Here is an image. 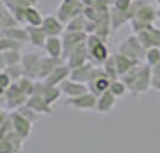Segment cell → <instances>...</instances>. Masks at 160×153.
Here are the masks:
<instances>
[{
  "instance_id": "obj_1",
  "label": "cell",
  "mask_w": 160,
  "mask_h": 153,
  "mask_svg": "<svg viewBox=\"0 0 160 153\" xmlns=\"http://www.w3.org/2000/svg\"><path fill=\"white\" fill-rule=\"evenodd\" d=\"M121 79L126 83L128 92H131L133 95H140L146 94L149 88H151V81H153V69L148 63L142 65L138 63L137 67H133L131 70L121 76Z\"/></svg>"
},
{
  "instance_id": "obj_2",
  "label": "cell",
  "mask_w": 160,
  "mask_h": 153,
  "mask_svg": "<svg viewBox=\"0 0 160 153\" xmlns=\"http://www.w3.org/2000/svg\"><path fill=\"white\" fill-rule=\"evenodd\" d=\"M34 81L36 79H31L27 76H23L22 79L11 83V87L6 90V95H4V99H6V108H8L9 112L18 110L20 106H23V105L27 103L29 95L34 94Z\"/></svg>"
},
{
  "instance_id": "obj_3",
  "label": "cell",
  "mask_w": 160,
  "mask_h": 153,
  "mask_svg": "<svg viewBox=\"0 0 160 153\" xmlns=\"http://www.w3.org/2000/svg\"><path fill=\"white\" fill-rule=\"evenodd\" d=\"M104 42H106V40H102V38L97 36V34H88V38H87L88 58H90V61L95 63V65H102V63L110 58L108 47H106Z\"/></svg>"
},
{
  "instance_id": "obj_4",
  "label": "cell",
  "mask_w": 160,
  "mask_h": 153,
  "mask_svg": "<svg viewBox=\"0 0 160 153\" xmlns=\"http://www.w3.org/2000/svg\"><path fill=\"white\" fill-rule=\"evenodd\" d=\"M83 11H85V4L81 0H61L56 9V16L63 23H68L72 18L83 15Z\"/></svg>"
},
{
  "instance_id": "obj_5",
  "label": "cell",
  "mask_w": 160,
  "mask_h": 153,
  "mask_svg": "<svg viewBox=\"0 0 160 153\" xmlns=\"http://www.w3.org/2000/svg\"><path fill=\"white\" fill-rule=\"evenodd\" d=\"M88 90L90 92H94L95 95H101L102 92H106V90H110V85H112V79H110L108 76L104 74V69H99V67H95L92 69V72H90V76H88Z\"/></svg>"
},
{
  "instance_id": "obj_6",
  "label": "cell",
  "mask_w": 160,
  "mask_h": 153,
  "mask_svg": "<svg viewBox=\"0 0 160 153\" xmlns=\"http://www.w3.org/2000/svg\"><path fill=\"white\" fill-rule=\"evenodd\" d=\"M146 51H148V49L142 45V42L138 40L137 34L128 36L126 40H122V43L119 45V52H122V54H126V56H130V58H133V59H137V61L146 59Z\"/></svg>"
},
{
  "instance_id": "obj_7",
  "label": "cell",
  "mask_w": 160,
  "mask_h": 153,
  "mask_svg": "<svg viewBox=\"0 0 160 153\" xmlns=\"http://www.w3.org/2000/svg\"><path fill=\"white\" fill-rule=\"evenodd\" d=\"M34 94H38L42 99H45L49 105H54V103H58L61 99L63 92L56 85H49V83H45L42 79H36L34 81Z\"/></svg>"
},
{
  "instance_id": "obj_8",
  "label": "cell",
  "mask_w": 160,
  "mask_h": 153,
  "mask_svg": "<svg viewBox=\"0 0 160 153\" xmlns=\"http://www.w3.org/2000/svg\"><path fill=\"white\" fill-rule=\"evenodd\" d=\"M88 34L85 31H65L61 34V40H63V59L68 56V52L74 51L76 47L87 43Z\"/></svg>"
},
{
  "instance_id": "obj_9",
  "label": "cell",
  "mask_w": 160,
  "mask_h": 153,
  "mask_svg": "<svg viewBox=\"0 0 160 153\" xmlns=\"http://www.w3.org/2000/svg\"><path fill=\"white\" fill-rule=\"evenodd\" d=\"M9 117H11V123H13V130H15L23 140H27V139L31 137V133H32V124L34 123H32L31 119H27L25 115H22L18 110H13V112L9 114Z\"/></svg>"
},
{
  "instance_id": "obj_10",
  "label": "cell",
  "mask_w": 160,
  "mask_h": 153,
  "mask_svg": "<svg viewBox=\"0 0 160 153\" xmlns=\"http://www.w3.org/2000/svg\"><path fill=\"white\" fill-rule=\"evenodd\" d=\"M67 106H72L78 110H95L97 106V95L94 92H85V94L78 95V97H68L65 101Z\"/></svg>"
},
{
  "instance_id": "obj_11",
  "label": "cell",
  "mask_w": 160,
  "mask_h": 153,
  "mask_svg": "<svg viewBox=\"0 0 160 153\" xmlns=\"http://www.w3.org/2000/svg\"><path fill=\"white\" fill-rule=\"evenodd\" d=\"M40 61L42 56L36 52H27L22 56V69H23V76H27L31 79H38L40 76Z\"/></svg>"
},
{
  "instance_id": "obj_12",
  "label": "cell",
  "mask_w": 160,
  "mask_h": 153,
  "mask_svg": "<svg viewBox=\"0 0 160 153\" xmlns=\"http://www.w3.org/2000/svg\"><path fill=\"white\" fill-rule=\"evenodd\" d=\"M138 36V40L142 42L146 49H151V47H160V29H157L153 23H149L148 27H144L142 31L135 33Z\"/></svg>"
},
{
  "instance_id": "obj_13",
  "label": "cell",
  "mask_w": 160,
  "mask_h": 153,
  "mask_svg": "<svg viewBox=\"0 0 160 153\" xmlns=\"http://www.w3.org/2000/svg\"><path fill=\"white\" fill-rule=\"evenodd\" d=\"M67 65L70 67V69H76V67H81L85 65L87 61H90L88 58V49H87V43L79 45V47H76L74 51L68 52V56L65 58Z\"/></svg>"
},
{
  "instance_id": "obj_14",
  "label": "cell",
  "mask_w": 160,
  "mask_h": 153,
  "mask_svg": "<svg viewBox=\"0 0 160 153\" xmlns=\"http://www.w3.org/2000/svg\"><path fill=\"white\" fill-rule=\"evenodd\" d=\"M42 27H43V31L47 33V36H61V34L65 33V23L61 22L56 15L43 16Z\"/></svg>"
},
{
  "instance_id": "obj_15",
  "label": "cell",
  "mask_w": 160,
  "mask_h": 153,
  "mask_svg": "<svg viewBox=\"0 0 160 153\" xmlns=\"http://www.w3.org/2000/svg\"><path fill=\"white\" fill-rule=\"evenodd\" d=\"M59 88H61L63 95H67V97H78V95L88 92V85H87V83L70 79V78H68L67 81H63V83L59 85Z\"/></svg>"
},
{
  "instance_id": "obj_16",
  "label": "cell",
  "mask_w": 160,
  "mask_h": 153,
  "mask_svg": "<svg viewBox=\"0 0 160 153\" xmlns=\"http://www.w3.org/2000/svg\"><path fill=\"white\" fill-rule=\"evenodd\" d=\"M27 29V34H29V43L36 49H43L45 42H47V33L43 31L42 25H25Z\"/></svg>"
},
{
  "instance_id": "obj_17",
  "label": "cell",
  "mask_w": 160,
  "mask_h": 153,
  "mask_svg": "<svg viewBox=\"0 0 160 153\" xmlns=\"http://www.w3.org/2000/svg\"><path fill=\"white\" fill-rule=\"evenodd\" d=\"M70 78V67L67 65V63H61L59 67H56L54 70H52L45 79H42V81H45V83H49V85H56V87H59L63 81H67Z\"/></svg>"
},
{
  "instance_id": "obj_18",
  "label": "cell",
  "mask_w": 160,
  "mask_h": 153,
  "mask_svg": "<svg viewBox=\"0 0 160 153\" xmlns=\"http://www.w3.org/2000/svg\"><path fill=\"white\" fill-rule=\"evenodd\" d=\"M25 105L31 106L38 115H51V114H52V105H49V103L45 101V99H42L38 94L29 95V99H27Z\"/></svg>"
},
{
  "instance_id": "obj_19",
  "label": "cell",
  "mask_w": 160,
  "mask_h": 153,
  "mask_svg": "<svg viewBox=\"0 0 160 153\" xmlns=\"http://www.w3.org/2000/svg\"><path fill=\"white\" fill-rule=\"evenodd\" d=\"M63 63V58H54V56H42V61H40V76H38V79H45L49 74L59 67Z\"/></svg>"
},
{
  "instance_id": "obj_20",
  "label": "cell",
  "mask_w": 160,
  "mask_h": 153,
  "mask_svg": "<svg viewBox=\"0 0 160 153\" xmlns=\"http://www.w3.org/2000/svg\"><path fill=\"white\" fill-rule=\"evenodd\" d=\"M0 34L11 38V40H16V42H22V43H29L27 29H25V27H20V23H18V25H11V27L0 29Z\"/></svg>"
},
{
  "instance_id": "obj_21",
  "label": "cell",
  "mask_w": 160,
  "mask_h": 153,
  "mask_svg": "<svg viewBox=\"0 0 160 153\" xmlns=\"http://www.w3.org/2000/svg\"><path fill=\"white\" fill-rule=\"evenodd\" d=\"M117 105V97L110 90H106V92H102L101 95H97V106H95V110L99 112V114H108V112H112L113 110V106Z\"/></svg>"
},
{
  "instance_id": "obj_22",
  "label": "cell",
  "mask_w": 160,
  "mask_h": 153,
  "mask_svg": "<svg viewBox=\"0 0 160 153\" xmlns=\"http://www.w3.org/2000/svg\"><path fill=\"white\" fill-rule=\"evenodd\" d=\"M158 18V9H155L151 4H140L137 15H135V20L142 23H153Z\"/></svg>"
},
{
  "instance_id": "obj_23",
  "label": "cell",
  "mask_w": 160,
  "mask_h": 153,
  "mask_svg": "<svg viewBox=\"0 0 160 153\" xmlns=\"http://www.w3.org/2000/svg\"><path fill=\"white\" fill-rule=\"evenodd\" d=\"M113 58H115V65H117L119 76H124V74L128 72V70H131L133 67H137L138 63H142V61H137V59L130 58V56H126V54H122V52H117Z\"/></svg>"
},
{
  "instance_id": "obj_24",
  "label": "cell",
  "mask_w": 160,
  "mask_h": 153,
  "mask_svg": "<svg viewBox=\"0 0 160 153\" xmlns=\"http://www.w3.org/2000/svg\"><path fill=\"white\" fill-rule=\"evenodd\" d=\"M43 51L47 52L49 56L63 58V40H61V36H49L47 42H45Z\"/></svg>"
},
{
  "instance_id": "obj_25",
  "label": "cell",
  "mask_w": 160,
  "mask_h": 153,
  "mask_svg": "<svg viewBox=\"0 0 160 153\" xmlns=\"http://www.w3.org/2000/svg\"><path fill=\"white\" fill-rule=\"evenodd\" d=\"M130 22V16L124 9H119L115 6H112V31L122 29L126 23Z\"/></svg>"
},
{
  "instance_id": "obj_26",
  "label": "cell",
  "mask_w": 160,
  "mask_h": 153,
  "mask_svg": "<svg viewBox=\"0 0 160 153\" xmlns=\"http://www.w3.org/2000/svg\"><path fill=\"white\" fill-rule=\"evenodd\" d=\"M95 63L92 61H87L85 65L81 67H76V69H70V79H76V81H81V83H87L88 81V76L92 72Z\"/></svg>"
},
{
  "instance_id": "obj_27",
  "label": "cell",
  "mask_w": 160,
  "mask_h": 153,
  "mask_svg": "<svg viewBox=\"0 0 160 153\" xmlns=\"http://www.w3.org/2000/svg\"><path fill=\"white\" fill-rule=\"evenodd\" d=\"M43 16L36 9V6H27L23 11V23L25 25H42Z\"/></svg>"
},
{
  "instance_id": "obj_28",
  "label": "cell",
  "mask_w": 160,
  "mask_h": 153,
  "mask_svg": "<svg viewBox=\"0 0 160 153\" xmlns=\"http://www.w3.org/2000/svg\"><path fill=\"white\" fill-rule=\"evenodd\" d=\"M23 45L25 43H22V42H16V40H11V38L0 34V51L2 52H6V51H22Z\"/></svg>"
},
{
  "instance_id": "obj_29",
  "label": "cell",
  "mask_w": 160,
  "mask_h": 153,
  "mask_svg": "<svg viewBox=\"0 0 160 153\" xmlns=\"http://www.w3.org/2000/svg\"><path fill=\"white\" fill-rule=\"evenodd\" d=\"M87 16L85 15H79L72 18L68 23H65V31H85L87 29Z\"/></svg>"
},
{
  "instance_id": "obj_30",
  "label": "cell",
  "mask_w": 160,
  "mask_h": 153,
  "mask_svg": "<svg viewBox=\"0 0 160 153\" xmlns=\"http://www.w3.org/2000/svg\"><path fill=\"white\" fill-rule=\"evenodd\" d=\"M101 67L104 69V74H106V76H108L112 81L121 78V76H119V72H117V65H115V58H113V56H110V58L106 59V61H104Z\"/></svg>"
},
{
  "instance_id": "obj_31",
  "label": "cell",
  "mask_w": 160,
  "mask_h": 153,
  "mask_svg": "<svg viewBox=\"0 0 160 153\" xmlns=\"http://www.w3.org/2000/svg\"><path fill=\"white\" fill-rule=\"evenodd\" d=\"M110 92H112V94H113L117 99H119V97L126 95V92H128V87H126V83H124L121 78H119V79H113V81H112V85H110Z\"/></svg>"
},
{
  "instance_id": "obj_32",
  "label": "cell",
  "mask_w": 160,
  "mask_h": 153,
  "mask_svg": "<svg viewBox=\"0 0 160 153\" xmlns=\"http://www.w3.org/2000/svg\"><path fill=\"white\" fill-rule=\"evenodd\" d=\"M160 61V47H151L146 51V63L149 67H155Z\"/></svg>"
},
{
  "instance_id": "obj_33",
  "label": "cell",
  "mask_w": 160,
  "mask_h": 153,
  "mask_svg": "<svg viewBox=\"0 0 160 153\" xmlns=\"http://www.w3.org/2000/svg\"><path fill=\"white\" fill-rule=\"evenodd\" d=\"M6 72L9 74V78L13 81H18L23 78V69H22V63H16V65H8L4 69Z\"/></svg>"
},
{
  "instance_id": "obj_34",
  "label": "cell",
  "mask_w": 160,
  "mask_h": 153,
  "mask_svg": "<svg viewBox=\"0 0 160 153\" xmlns=\"http://www.w3.org/2000/svg\"><path fill=\"white\" fill-rule=\"evenodd\" d=\"M22 52L20 51H6L4 52V59H6V67L8 65H16L22 63Z\"/></svg>"
},
{
  "instance_id": "obj_35",
  "label": "cell",
  "mask_w": 160,
  "mask_h": 153,
  "mask_svg": "<svg viewBox=\"0 0 160 153\" xmlns=\"http://www.w3.org/2000/svg\"><path fill=\"white\" fill-rule=\"evenodd\" d=\"M18 112H20L22 115H25L27 119H31L32 123H34V121L38 119V114H36V112H34L32 108H31V106H27V105H23V106H20V108H18Z\"/></svg>"
},
{
  "instance_id": "obj_36",
  "label": "cell",
  "mask_w": 160,
  "mask_h": 153,
  "mask_svg": "<svg viewBox=\"0 0 160 153\" xmlns=\"http://www.w3.org/2000/svg\"><path fill=\"white\" fill-rule=\"evenodd\" d=\"M0 153H15L13 148H11V144H9L6 139H0Z\"/></svg>"
},
{
  "instance_id": "obj_37",
  "label": "cell",
  "mask_w": 160,
  "mask_h": 153,
  "mask_svg": "<svg viewBox=\"0 0 160 153\" xmlns=\"http://www.w3.org/2000/svg\"><path fill=\"white\" fill-rule=\"evenodd\" d=\"M151 88H155V90H158V92H160V76H153Z\"/></svg>"
},
{
  "instance_id": "obj_38",
  "label": "cell",
  "mask_w": 160,
  "mask_h": 153,
  "mask_svg": "<svg viewBox=\"0 0 160 153\" xmlns=\"http://www.w3.org/2000/svg\"><path fill=\"white\" fill-rule=\"evenodd\" d=\"M151 69H153V76H160V61L155 67H151Z\"/></svg>"
},
{
  "instance_id": "obj_39",
  "label": "cell",
  "mask_w": 160,
  "mask_h": 153,
  "mask_svg": "<svg viewBox=\"0 0 160 153\" xmlns=\"http://www.w3.org/2000/svg\"><path fill=\"white\" fill-rule=\"evenodd\" d=\"M0 69H2V70L6 69V59H4V52L2 51H0Z\"/></svg>"
},
{
  "instance_id": "obj_40",
  "label": "cell",
  "mask_w": 160,
  "mask_h": 153,
  "mask_svg": "<svg viewBox=\"0 0 160 153\" xmlns=\"http://www.w3.org/2000/svg\"><path fill=\"white\" fill-rule=\"evenodd\" d=\"M9 114H6V112H4V110L0 108V123H2V121H4V119H6V117H8Z\"/></svg>"
},
{
  "instance_id": "obj_41",
  "label": "cell",
  "mask_w": 160,
  "mask_h": 153,
  "mask_svg": "<svg viewBox=\"0 0 160 153\" xmlns=\"http://www.w3.org/2000/svg\"><path fill=\"white\" fill-rule=\"evenodd\" d=\"M4 95H6V88L0 85V97H4Z\"/></svg>"
},
{
  "instance_id": "obj_42",
  "label": "cell",
  "mask_w": 160,
  "mask_h": 153,
  "mask_svg": "<svg viewBox=\"0 0 160 153\" xmlns=\"http://www.w3.org/2000/svg\"><path fill=\"white\" fill-rule=\"evenodd\" d=\"M104 2H106L108 6H113V4H115V0H104Z\"/></svg>"
},
{
  "instance_id": "obj_43",
  "label": "cell",
  "mask_w": 160,
  "mask_h": 153,
  "mask_svg": "<svg viewBox=\"0 0 160 153\" xmlns=\"http://www.w3.org/2000/svg\"><path fill=\"white\" fill-rule=\"evenodd\" d=\"M158 20H160V8H158Z\"/></svg>"
},
{
  "instance_id": "obj_44",
  "label": "cell",
  "mask_w": 160,
  "mask_h": 153,
  "mask_svg": "<svg viewBox=\"0 0 160 153\" xmlns=\"http://www.w3.org/2000/svg\"><path fill=\"white\" fill-rule=\"evenodd\" d=\"M157 2H158V8H160V0H157Z\"/></svg>"
},
{
  "instance_id": "obj_45",
  "label": "cell",
  "mask_w": 160,
  "mask_h": 153,
  "mask_svg": "<svg viewBox=\"0 0 160 153\" xmlns=\"http://www.w3.org/2000/svg\"><path fill=\"white\" fill-rule=\"evenodd\" d=\"M0 72H2V69H0Z\"/></svg>"
}]
</instances>
